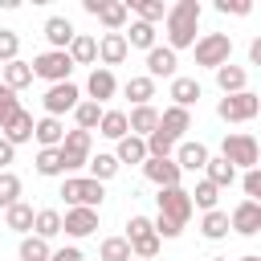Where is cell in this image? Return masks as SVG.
<instances>
[{
  "label": "cell",
  "mask_w": 261,
  "mask_h": 261,
  "mask_svg": "<svg viewBox=\"0 0 261 261\" xmlns=\"http://www.w3.org/2000/svg\"><path fill=\"white\" fill-rule=\"evenodd\" d=\"M16 200H20V175L0 171V208H12Z\"/></svg>",
  "instance_id": "cell-42"
},
{
  "label": "cell",
  "mask_w": 261,
  "mask_h": 261,
  "mask_svg": "<svg viewBox=\"0 0 261 261\" xmlns=\"http://www.w3.org/2000/svg\"><path fill=\"white\" fill-rule=\"evenodd\" d=\"M249 61H253V65H261V37L249 45Z\"/></svg>",
  "instance_id": "cell-51"
},
{
  "label": "cell",
  "mask_w": 261,
  "mask_h": 261,
  "mask_svg": "<svg viewBox=\"0 0 261 261\" xmlns=\"http://www.w3.org/2000/svg\"><path fill=\"white\" fill-rule=\"evenodd\" d=\"M245 82H249V73H245L241 65H220V69H216V86H220L224 94H241Z\"/></svg>",
  "instance_id": "cell-30"
},
{
  "label": "cell",
  "mask_w": 261,
  "mask_h": 261,
  "mask_svg": "<svg viewBox=\"0 0 261 261\" xmlns=\"http://www.w3.org/2000/svg\"><path fill=\"white\" fill-rule=\"evenodd\" d=\"M241 261H261V257H257V253H249V257H241Z\"/></svg>",
  "instance_id": "cell-52"
},
{
  "label": "cell",
  "mask_w": 261,
  "mask_h": 261,
  "mask_svg": "<svg viewBox=\"0 0 261 261\" xmlns=\"http://www.w3.org/2000/svg\"><path fill=\"white\" fill-rule=\"evenodd\" d=\"M0 73H4V65H0Z\"/></svg>",
  "instance_id": "cell-55"
},
{
  "label": "cell",
  "mask_w": 261,
  "mask_h": 261,
  "mask_svg": "<svg viewBox=\"0 0 261 261\" xmlns=\"http://www.w3.org/2000/svg\"><path fill=\"white\" fill-rule=\"evenodd\" d=\"M228 53H232V37L228 33H204L196 41V65L220 69V65H228Z\"/></svg>",
  "instance_id": "cell-3"
},
{
  "label": "cell",
  "mask_w": 261,
  "mask_h": 261,
  "mask_svg": "<svg viewBox=\"0 0 261 261\" xmlns=\"http://www.w3.org/2000/svg\"><path fill=\"white\" fill-rule=\"evenodd\" d=\"M122 90H126V98H130L135 106H151V98H155V82H151L147 73H139V77H130V82H126Z\"/></svg>",
  "instance_id": "cell-31"
},
{
  "label": "cell",
  "mask_w": 261,
  "mask_h": 261,
  "mask_svg": "<svg viewBox=\"0 0 261 261\" xmlns=\"http://www.w3.org/2000/svg\"><path fill=\"white\" fill-rule=\"evenodd\" d=\"M143 143H147V155H151V159H171V151H175V143H171V139H167L159 126H155V130H151Z\"/></svg>",
  "instance_id": "cell-39"
},
{
  "label": "cell",
  "mask_w": 261,
  "mask_h": 261,
  "mask_svg": "<svg viewBox=\"0 0 261 261\" xmlns=\"http://www.w3.org/2000/svg\"><path fill=\"white\" fill-rule=\"evenodd\" d=\"M216 12H237V16H245V12H253V4H249V0H216Z\"/></svg>",
  "instance_id": "cell-47"
},
{
  "label": "cell",
  "mask_w": 261,
  "mask_h": 261,
  "mask_svg": "<svg viewBox=\"0 0 261 261\" xmlns=\"http://www.w3.org/2000/svg\"><path fill=\"white\" fill-rule=\"evenodd\" d=\"M73 118H77V130H94V126L102 122V106L86 98V102H77V106H73Z\"/></svg>",
  "instance_id": "cell-37"
},
{
  "label": "cell",
  "mask_w": 261,
  "mask_h": 261,
  "mask_svg": "<svg viewBox=\"0 0 261 261\" xmlns=\"http://www.w3.org/2000/svg\"><path fill=\"white\" fill-rule=\"evenodd\" d=\"M130 261H139V257H130Z\"/></svg>",
  "instance_id": "cell-54"
},
{
  "label": "cell",
  "mask_w": 261,
  "mask_h": 261,
  "mask_svg": "<svg viewBox=\"0 0 261 261\" xmlns=\"http://www.w3.org/2000/svg\"><path fill=\"white\" fill-rule=\"evenodd\" d=\"M126 53H130V49H126V37H122V33H106V37L98 41V57L106 61L102 69H110V65H122V61H126Z\"/></svg>",
  "instance_id": "cell-16"
},
{
  "label": "cell",
  "mask_w": 261,
  "mask_h": 261,
  "mask_svg": "<svg viewBox=\"0 0 261 261\" xmlns=\"http://www.w3.org/2000/svg\"><path fill=\"white\" fill-rule=\"evenodd\" d=\"M90 179H98V184H106V179H114L118 175V159L114 155H106V151H98V155H90Z\"/></svg>",
  "instance_id": "cell-33"
},
{
  "label": "cell",
  "mask_w": 261,
  "mask_h": 261,
  "mask_svg": "<svg viewBox=\"0 0 261 261\" xmlns=\"http://www.w3.org/2000/svg\"><path fill=\"white\" fill-rule=\"evenodd\" d=\"M94 228H98V212H94V208H65L61 232H69V237H90Z\"/></svg>",
  "instance_id": "cell-12"
},
{
  "label": "cell",
  "mask_w": 261,
  "mask_h": 261,
  "mask_svg": "<svg viewBox=\"0 0 261 261\" xmlns=\"http://www.w3.org/2000/svg\"><path fill=\"white\" fill-rule=\"evenodd\" d=\"M155 126H159V110L155 106H135L126 114V135H135V139H147Z\"/></svg>",
  "instance_id": "cell-14"
},
{
  "label": "cell",
  "mask_w": 261,
  "mask_h": 261,
  "mask_svg": "<svg viewBox=\"0 0 261 261\" xmlns=\"http://www.w3.org/2000/svg\"><path fill=\"white\" fill-rule=\"evenodd\" d=\"M61 151L57 147H41L37 151V175H61Z\"/></svg>",
  "instance_id": "cell-40"
},
{
  "label": "cell",
  "mask_w": 261,
  "mask_h": 261,
  "mask_svg": "<svg viewBox=\"0 0 261 261\" xmlns=\"http://www.w3.org/2000/svg\"><path fill=\"white\" fill-rule=\"evenodd\" d=\"M61 196H65V204L69 208H94L98 212V204H102V184L98 179H90V175H69L65 184H61Z\"/></svg>",
  "instance_id": "cell-2"
},
{
  "label": "cell",
  "mask_w": 261,
  "mask_h": 261,
  "mask_svg": "<svg viewBox=\"0 0 261 261\" xmlns=\"http://www.w3.org/2000/svg\"><path fill=\"white\" fill-rule=\"evenodd\" d=\"M16 53H20V37L12 29H0V65L16 61Z\"/></svg>",
  "instance_id": "cell-44"
},
{
  "label": "cell",
  "mask_w": 261,
  "mask_h": 261,
  "mask_svg": "<svg viewBox=\"0 0 261 261\" xmlns=\"http://www.w3.org/2000/svg\"><path fill=\"white\" fill-rule=\"evenodd\" d=\"M163 24H167V49H171V53H175V49L196 45L200 0H179V4H171V8H167V16H163Z\"/></svg>",
  "instance_id": "cell-1"
},
{
  "label": "cell",
  "mask_w": 261,
  "mask_h": 261,
  "mask_svg": "<svg viewBox=\"0 0 261 261\" xmlns=\"http://www.w3.org/2000/svg\"><path fill=\"white\" fill-rule=\"evenodd\" d=\"M12 155H16V147L0 139V167H8V163H12Z\"/></svg>",
  "instance_id": "cell-50"
},
{
  "label": "cell",
  "mask_w": 261,
  "mask_h": 261,
  "mask_svg": "<svg viewBox=\"0 0 261 261\" xmlns=\"http://www.w3.org/2000/svg\"><path fill=\"white\" fill-rule=\"evenodd\" d=\"M188 200H192V208L212 212V208H216V200H220V188H212L208 179H200V184H196V192H188Z\"/></svg>",
  "instance_id": "cell-38"
},
{
  "label": "cell",
  "mask_w": 261,
  "mask_h": 261,
  "mask_svg": "<svg viewBox=\"0 0 261 261\" xmlns=\"http://www.w3.org/2000/svg\"><path fill=\"white\" fill-rule=\"evenodd\" d=\"M102 261H130L126 237H106V241H102Z\"/></svg>",
  "instance_id": "cell-43"
},
{
  "label": "cell",
  "mask_w": 261,
  "mask_h": 261,
  "mask_svg": "<svg viewBox=\"0 0 261 261\" xmlns=\"http://www.w3.org/2000/svg\"><path fill=\"white\" fill-rule=\"evenodd\" d=\"M73 37H77V33H73V24H69L65 16H49V20H45V41H49L53 49H61V53H65Z\"/></svg>",
  "instance_id": "cell-19"
},
{
  "label": "cell",
  "mask_w": 261,
  "mask_h": 261,
  "mask_svg": "<svg viewBox=\"0 0 261 261\" xmlns=\"http://www.w3.org/2000/svg\"><path fill=\"white\" fill-rule=\"evenodd\" d=\"M33 216H37V212H33V204H24V200H16L12 208H4V224H8L12 232H29V228H33Z\"/></svg>",
  "instance_id": "cell-27"
},
{
  "label": "cell",
  "mask_w": 261,
  "mask_h": 261,
  "mask_svg": "<svg viewBox=\"0 0 261 261\" xmlns=\"http://www.w3.org/2000/svg\"><path fill=\"white\" fill-rule=\"evenodd\" d=\"M0 130H4L0 139H4V143H12V147H16V143H29V139H33V114H29V110H16Z\"/></svg>",
  "instance_id": "cell-17"
},
{
  "label": "cell",
  "mask_w": 261,
  "mask_h": 261,
  "mask_svg": "<svg viewBox=\"0 0 261 261\" xmlns=\"http://www.w3.org/2000/svg\"><path fill=\"white\" fill-rule=\"evenodd\" d=\"M94 16H98V20H102L110 33H118V29L126 24V16H130V12H126V4H122V0H102Z\"/></svg>",
  "instance_id": "cell-22"
},
{
  "label": "cell",
  "mask_w": 261,
  "mask_h": 261,
  "mask_svg": "<svg viewBox=\"0 0 261 261\" xmlns=\"http://www.w3.org/2000/svg\"><path fill=\"white\" fill-rule=\"evenodd\" d=\"M245 196H249V200H257V196H261V171H257V167H249V171H245Z\"/></svg>",
  "instance_id": "cell-48"
},
{
  "label": "cell",
  "mask_w": 261,
  "mask_h": 261,
  "mask_svg": "<svg viewBox=\"0 0 261 261\" xmlns=\"http://www.w3.org/2000/svg\"><path fill=\"white\" fill-rule=\"evenodd\" d=\"M49 261H86V257H82V249H73V245H65V249H57V253H49Z\"/></svg>",
  "instance_id": "cell-49"
},
{
  "label": "cell",
  "mask_w": 261,
  "mask_h": 261,
  "mask_svg": "<svg viewBox=\"0 0 261 261\" xmlns=\"http://www.w3.org/2000/svg\"><path fill=\"white\" fill-rule=\"evenodd\" d=\"M33 139L41 143V147H61V139H65V126H61V118H41V122H33Z\"/></svg>",
  "instance_id": "cell-21"
},
{
  "label": "cell",
  "mask_w": 261,
  "mask_h": 261,
  "mask_svg": "<svg viewBox=\"0 0 261 261\" xmlns=\"http://www.w3.org/2000/svg\"><path fill=\"white\" fill-rule=\"evenodd\" d=\"M49 241H41V237H24L20 241V261H49Z\"/></svg>",
  "instance_id": "cell-41"
},
{
  "label": "cell",
  "mask_w": 261,
  "mask_h": 261,
  "mask_svg": "<svg viewBox=\"0 0 261 261\" xmlns=\"http://www.w3.org/2000/svg\"><path fill=\"white\" fill-rule=\"evenodd\" d=\"M208 163V147L204 143H179L175 147V167L179 171H204Z\"/></svg>",
  "instance_id": "cell-18"
},
{
  "label": "cell",
  "mask_w": 261,
  "mask_h": 261,
  "mask_svg": "<svg viewBox=\"0 0 261 261\" xmlns=\"http://www.w3.org/2000/svg\"><path fill=\"white\" fill-rule=\"evenodd\" d=\"M143 175L151 179V184H159V188H179V167H175V159H143Z\"/></svg>",
  "instance_id": "cell-11"
},
{
  "label": "cell",
  "mask_w": 261,
  "mask_h": 261,
  "mask_svg": "<svg viewBox=\"0 0 261 261\" xmlns=\"http://www.w3.org/2000/svg\"><path fill=\"white\" fill-rule=\"evenodd\" d=\"M159 216L163 220H171V224H188V216H192V200H188V192L184 188H159Z\"/></svg>",
  "instance_id": "cell-8"
},
{
  "label": "cell",
  "mask_w": 261,
  "mask_h": 261,
  "mask_svg": "<svg viewBox=\"0 0 261 261\" xmlns=\"http://www.w3.org/2000/svg\"><path fill=\"white\" fill-rule=\"evenodd\" d=\"M200 228H204V237H208V241H220V237H228V212H220V208L204 212Z\"/></svg>",
  "instance_id": "cell-35"
},
{
  "label": "cell",
  "mask_w": 261,
  "mask_h": 261,
  "mask_svg": "<svg viewBox=\"0 0 261 261\" xmlns=\"http://www.w3.org/2000/svg\"><path fill=\"white\" fill-rule=\"evenodd\" d=\"M257 110H261V98H257L253 90L224 94V98L216 102V114H220L224 122H249V118H257Z\"/></svg>",
  "instance_id": "cell-4"
},
{
  "label": "cell",
  "mask_w": 261,
  "mask_h": 261,
  "mask_svg": "<svg viewBox=\"0 0 261 261\" xmlns=\"http://www.w3.org/2000/svg\"><path fill=\"white\" fill-rule=\"evenodd\" d=\"M29 82H33V69H29V61H20V57H16V61H8V65H4V73H0V86H8L12 94H16V90H24Z\"/></svg>",
  "instance_id": "cell-24"
},
{
  "label": "cell",
  "mask_w": 261,
  "mask_h": 261,
  "mask_svg": "<svg viewBox=\"0 0 261 261\" xmlns=\"http://www.w3.org/2000/svg\"><path fill=\"white\" fill-rule=\"evenodd\" d=\"M65 53H69V61H73V65H90V61H98V41H94V37H86V33H77V37L69 41V49H65Z\"/></svg>",
  "instance_id": "cell-23"
},
{
  "label": "cell",
  "mask_w": 261,
  "mask_h": 261,
  "mask_svg": "<svg viewBox=\"0 0 261 261\" xmlns=\"http://www.w3.org/2000/svg\"><path fill=\"white\" fill-rule=\"evenodd\" d=\"M159 130H163L171 143H179V139H184V130H192V114H188V110H179V106H167V110L159 114Z\"/></svg>",
  "instance_id": "cell-15"
},
{
  "label": "cell",
  "mask_w": 261,
  "mask_h": 261,
  "mask_svg": "<svg viewBox=\"0 0 261 261\" xmlns=\"http://www.w3.org/2000/svg\"><path fill=\"white\" fill-rule=\"evenodd\" d=\"M122 4H126V12H139V20H143V24H155V20H163V16H167L163 0H122Z\"/></svg>",
  "instance_id": "cell-29"
},
{
  "label": "cell",
  "mask_w": 261,
  "mask_h": 261,
  "mask_svg": "<svg viewBox=\"0 0 261 261\" xmlns=\"http://www.w3.org/2000/svg\"><path fill=\"white\" fill-rule=\"evenodd\" d=\"M86 90H90V102H106V98H114V90H118V82H114V73L110 69H94L90 73V82H86Z\"/></svg>",
  "instance_id": "cell-20"
},
{
  "label": "cell",
  "mask_w": 261,
  "mask_h": 261,
  "mask_svg": "<svg viewBox=\"0 0 261 261\" xmlns=\"http://www.w3.org/2000/svg\"><path fill=\"white\" fill-rule=\"evenodd\" d=\"M77 102H82V94H77L73 82H57V86L45 90V114H49V118H61V114L73 110Z\"/></svg>",
  "instance_id": "cell-9"
},
{
  "label": "cell",
  "mask_w": 261,
  "mask_h": 261,
  "mask_svg": "<svg viewBox=\"0 0 261 261\" xmlns=\"http://www.w3.org/2000/svg\"><path fill=\"white\" fill-rule=\"evenodd\" d=\"M200 94H204V90H200L196 77H171V98H175L179 110H188L192 102H200Z\"/></svg>",
  "instance_id": "cell-25"
},
{
  "label": "cell",
  "mask_w": 261,
  "mask_h": 261,
  "mask_svg": "<svg viewBox=\"0 0 261 261\" xmlns=\"http://www.w3.org/2000/svg\"><path fill=\"white\" fill-rule=\"evenodd\" d=\"M147 232H155L147 216H130V220H126V241H139V237H147Z\"/></svg>",
  "instance_id": "cell-46"
},
{
  "label": "cell",
  "mask_w": 261,
  "mask_h": 261,
  "mask_svg": "<svg viewBox=\"0 0 261 261\" xmlns=\"http://www.w3.org/2000/svg\"><path fill=\"white\" fill-rule=\"evenodd\" d=\"M204 179H208L212 188H228V184L237 179V167L224 163V159H212V155H208V163H204Z\"/></svg>",
  "instance_id": "cell-26"
},
{
  "label": "cell",
  "mask_w": 261,
  "mask_h": 261,
  "mask_svg": "<svg viewBox=\"0 0 261 261\" xmlns=\"http://www.w3.org/2000/svg\"><path fill=\"white\" fill-rule=\"evenodd\" d=\"M212 261H228V257H212Z\"/></svg>",
  "instance_id": "cell-53"
},
{
  "label": "cell",
  "mask_w": 261,
  "mask_h": 261,
  "mask_svg": "<svg viewBox=\"0 0 261 261\" xmlns=\"http://www.w3.org/2000/svg\"><path fill=\"white\" fill-rule=\"evenodd\" d=\"M33 228H37L33 237H41V241H53V237L61 232V212H57V208H41V212L33 216Z\"/></svg>",
  "instance_id": "cell-28"
},
{
  "label": "cell",
  "mask_w": 261,
  "mask_h": 261,
  "mask_svg": "<svg viewBox=\"0 0 261 261\" xmlns=\"http://www.w3.org/2000/svg\"><path fill=\"white\" fill-rule=\"evenodd\" d=\"M257 139L253 135H224V143H220V159L224 163H232V167H257Z\"/></svg>",
  "instance_id": "cell-6"
},
{
  "label": "cell",
  "mask_w": 261,
  "mask_h": 261,
  "mask_svg": "<svg viewBox=\"0 0 261 261\" xmlns=\"http://www.w3.org/2000/svg\"><path fill=\"white\" fill-rule=\"evenodd\" d=\"M175 53L167 49V45H155V49H147V77L155 82V77H175Z\"/></svg>",
  "instance_id": "cell-13"
},
{
  "label": "cell",
  "mask_w": 261,
  "mask_h": 261,
  "mask_svg": "<svg viewBox=\"0 0 261 261\" xmlns=\"http://www.w3.org/2000/svg\"><path fill=\"white\" fill-rule=\"evenodd\" d=\"M90 143H94L90 130H77V126L65 130V139H61V147H57V151H61V167H65V171L86 167V163H90Z\"/></svg>",
  "instance_id": "cell-7"
},
{
  "label": "cell",
  "mask_w": 261,
  "mask_h": 261,
  "mask_svg": "<svg viewBox=\"0 0 261 261\" xmlns=\"http://www.w3.org/2000/svg\"><path fill=\"white\" fill-rule=\"evenodd\" d=\"M16 110H20V102H16V94H12L8 86H0V126H4V122H8V118H12Z\"/></svg>",
  "instance_id": "cell-45"
},
{
  "label": "cell",
  "mask_w": 261,
  "mask_h": 261,
  "mask_svg": "<svg viewBox=\"0 0 261 261\" xmlns=\"http://www.w3.org/2000/svg\"><path fill=\"white\" fill-rule=\"evenodd\" d=\"M114 159H118V167H122V163H143V159H147V143H143V139H135V135L118 139Z\"/></svg>",
  "instance_id": "cell-32"
},
{
  "label": "cell",
  "mask_w": 261,
  "mask_h": 261,
  "mask_svg": "<svg viewBox=\"0 0 261 261\" xmlns=\"http://www.w3.org/2000/svg\"><path fill=\"white\" fill-rule=\"evenodd\" d=\"M98 135H106V139H126V114L122 110H102V122H98Z\"/></svg>",
  "instance_id": "cell-34"
},
{
  "label": "cell",
  "mask_w": 261,
  "mask_h": 261,
  "mask_svg": "<svg viewBox=\"0 0 261 261\" xmlns=\"http://www.w3.org/2000/svg\"><path fill=\"white\" fill-rule=\"evenodd\" d=\"M228 228L241 232V237L261 232V204H257V200H241V204L232 208V216H228Z\"/></svg>",
  "instance_id": "cell-10"
},
{
  "label": "cell",
  "mask_w": 261,
  "mask_h": 261,
  "mask_svg": "<svg viewBox=\"0 0 261 261\" xmlns=\"http://www.w3.org/2000/svg\"><path fill=\"white\" fill-rule=\"evenodd\" d=\"M29 69H33V77H45V82H69V69H73V61H69V53H61V49H49V53H37L33 61H29Z\"/></svg>",
  "instance_id": "cell-5"
},
{
  "label": "cell",
  "mask_w": 261,
  "mask_h": 261,
  "mask_svg": "<svg viewBox=\"0 0 261 261\" xmlns=\"http://www.w3.org/2000/svg\"><path fill=\"white\" fill-rule=\"evenodd\" d=\"M122 37H126V49H130V45H135V49H155V24L135 20L130 33H122Z\"/></svg>",
  "instance_id": "cell-36"
}]
</instances>
